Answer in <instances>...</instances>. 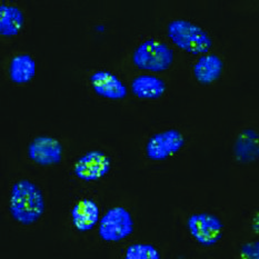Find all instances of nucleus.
<instances>
[{
  "mask_svg": "<svg viewBox=\"0 0 259 259\" xmlns=\"http://www.w3.org/2000/svg\"><path fill=\"white\" fill-rule=\"evenodd\" d=\"M167 36L179 49L194 56L206 55L212 47L209 33L200 26L185 19L170 21L167 27Z\"/></svg>",
  "mask_w": 259,
  "mask_h": 259,
  "instance_id": "f03ea898",
  "label": "nucleus"
},
{
  "mask_svg": "<svg viewBox=\"0 0 259 259\" xmlns=\"http://www.w3.org/2000/svg\"><path fill=\"white\" fill-rule=\"evenodd\" d=\"M235 157L239 162L249 164L259 158V133L244 129L235 143Z\"/></svg>",
  "mask_w": 259,
  "mask_h": 259,
  "instance_id": "f8f14e48",
  "label": "nucleus"
},
{
  "mask_svg": "<svg viewBox=\"0 0 259 259\" xmlns=\"http://www.w3.org/2000/svg\"><path fill=\"white\" fill-rule=\"evenodd\" d=\"M240 259H259V240H251L243 244L239 250Z\"/></svg>",
  "mask_w": 259,
  "mask_h": 259,
  "instance_id": "f3484780",
  "label": "nucleus"
},
{
  "mask_svg": "<svg viewBox=\"0 0 259 259\" xmlns=\"http://www.w3.org/2000/svg\"><path fill=\"white\" fill-rule=\"evenodd\" d=\"M251 228H252V230H254V233L259 236V209L255 212L254 217H252Z\"/></svg>",
  "mask_w": 259,
  "mask_h": 259,
  "instance_id": "a211bd4d",
  "label": "nucleus"
},
{
  "mask_svg": "<svg viewBox=\"0 0 259 259\" xmlns=\"http://www.w3.org/2000/svg\"><path fill=\"white\" fill-rule=\"evenodd\" d=\"M133 232V217L123 207L110 208L99 222V236L107 243H118L131 236Z\"/></svg>",
  "mask_w": 259,
  "mask_h": 259,
  "instance_id": "20e7f679",
  "label": "nucleus"
},
{
  "mask_svg": "<svg viewBox=\"0 0 259 259\" xmlns=\"http://www.w3.org/2000/svg\"><path fill=\"white\" fill-rule=\"evenodd\" d=\"M224 61L215 54H206L199 57L194 65L193 72L196 80L201 85H210L222 77Z\"/></svg>",
  "mask_w": 259,
  "mask_h": 259,
  "instance_id": "9d476101",
  "label": "nucleus"
},
{
  "mask_svg": "<svg viewBox=\"0 0 259 259\" xmlns=\"http://www.w3.org/2000/svg\"><path fill=\"white\" fill-rule=\"evenodd\" d=\"M174 61L172 49L155 39L140 44L133 55V63L139 69L149 72H162L171 66Z\"/></svg>",
  "mask_w": 259,
  "mask_h": 259,
  "instance_id": "7ed1b4c3",
  "label": "nucleus"
},
{
  "mask_svg": "<svg viewBox=\"0 0 259 259\" xmlns=\"http://www.w3.org/2000/svg\"><path fill=\"white\" fill-rule=\"evenodd\" d=\"M111 160L103 151L92 150L76 161L74 172L85 182H96L109 172Z\"/></svg>",
  "mask_w": 259,
  "mask_h": 259,
  "instance_id": "0eeeda50",
  "label": "nucleus"
},
{
  "mask_svg": "<svg viewBox=\"0 0 259 259\" xmlns=\"http://www.w3.org/2000/svg\"><path fill=\"white\" fill-rule=\"evenodd\" d=\"M10 79L16 83H27L36 75V61L30 55H17L11 59L9 67Z\"/></svg>",
  "mask_w": 259,
  "mask_h": 259,
  "instance_id": "2eb2a0df",
  "label": "nucleus"
},
{
  "mask_svg": "<svg viewBox=\"0 0 259 259\" xmlns=\"http://www.w3.org/2000/svg\"><path fill=\"white\" fill-rule=\"evenodd\" d=\"M93 89L100 97L112 100L123 99L127 96V87L116 75L109 71H96L90 77Z\"/></svg>",
  "mask_w": 259,
  "mask_h": 259,
  "instance_id": "1a4fd4ad",
  "label": "nucleus"
},
{
  "mask_svg": "<svg viewBox=\"0 0 259 259\" xmlns=\"http://www.w3.org/2000/svg\"><path fill=\"white\" fill-rule=\"evenodd\" d=\"M99 207L92 199H81L71 210L72 224L78 232H88L99 221Z\"/></svg>",
  "mask_w": 259,
  "mask_h": 259,
  "instance_id": "9b49d317",
  "label": "nucleus"
},
{
  "mask_svg": "<svg viewBox=\"0 0 259 259\" xmlns=\"http://www.w3.org/2000/svg\"><path fill=\"white\" fill-rule=\"evenodd\" d=\"M9 210L13 218L19 224H35L45 212L42 191L30 180H19L11 188Z\"/></svg>",
  "mask_w": 259,
  "mask_h": 259,
  "instance_id": "f257e3e1",
  "label": "nucleus"
},
{
  "mask_svg": "<svg viewBox=\"0 0 259 259\" xmlns=\"http://www.w3.org/2000/svg\"><path fill=\"white\" fill-rule=\"evenodd\" d=\"M25 25V15L16 6H0V33L3 36H17Z\"/></svg>",
  "mask_w": 259,
  "mask_h": 259,
  "instance_id": "4468645a",
  "label": "nucleus"
},
{
  "mask_svg": "<svg viewBox=\"0 0 259 259\" xmlns=\"http://www.w3.org/2000/svg\"><path fill=\"white\" fill-rule=\"evenodd\" d=\"M187 227L191 237L205 247L216 245L222 239L224 233L222 219L210 212H197L190 215Z\"/></svg>",
  "mask_w": 259,
  "mask_h": 259,
  "instance_id": "39448f33",
  "label": "nucleus"
},
{
  "mask_svg": "<svg viewBox=\"0 0 259 259\" xmlns=\"http://www.w3.org/2000/svg\"><path fill=\"white\" fill-rule=\"evenodd\" d=\"M125 259H160V254L153 245L134 244L127 248Z\"/></svg>",
  "mask_w": 259,
  "mask_h": 259,
  "instance_id": "dca6fc26",
  "label": "nucleus"
},
{
  "mask_svg": "<svg viewBox=\"0 0 259 259\" xmlns=\"http://www.w3.org/2000/svg\"><path fill=\"white\" fill-rule=\"evenodd\" d=\"M28 156L30 160L40 166L57 165L63 158V146L54 137L39 136L29 144Z\"/></svg>",
  "mask_w": 259,
  "mask_h": 259,
  "instance_id": "6e6552de",
  "label": "nucleus"
},
{
  "mask_svg": "<svg viewBox=\"0 0 259 259\" xmlns=\"http://www.w3.org/2000/svg\"><path fill=\"white\" fill-rule=\"evenodd\" d=\"M132 92L140 99H158L166 92V83L157 76L140 75L133 80Z\"/></svg>",
  "mask_w": 259,
  "mask_h": 259,
  "instance_id": "ddd939ff",
  "label": "nucleus"
},
{
  "mask_svg": "<svg viewBox=\"0 0 259 259\" xmlns=\"http://www.w3.org/2000/svg\"><path fill=\"white\" fill-rule=\"evenodd\" d=\"M184 135L177 129H168L154 135L146 145V155L150 160L161 161L178 154L185 146Z\"/></svg>",
  "mask_w": 259,
  "mask_h": 259,
  "instance_id": "423d86ee",
  "label": "nucleus"
}]
</instances>
